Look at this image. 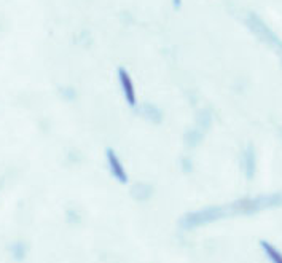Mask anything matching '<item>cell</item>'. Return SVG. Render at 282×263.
Masks as SVG:
<instances>
[{"mask_svg": "<svg viewBox=\"0 0 282 263\" xmlns=\"http://www.w3.org/2000/svg\"><path fill=\"white\" fill-rule=\"evenodd\" d=\"M246 168L249 169L247 171V175L249 177H252V174H254V171H255V159H254V153H252V149L246 153Z\"/></svg>", "mask_w": 282, "mask_h": 263, "instance_id": "cell-4", "label": "cell"}, {"mask_svg": "<svg viewBox=\"0 0 282 263\" xmlns=\"http://www.w3.org/2000/svg\"><path fill=\"white\" fill-rule=\"evenodd\" d=\"M107 161H109V165H110V171H112V174L115 175V177H116L118 180H122L123 184L128 182V174H126V171H125L122 161L116 158V155H115L112 150L107 152Z\"/></svg>", "mask_w": 282, "mask_h": 263, "instance_id": "cell-2", "label": "cell"}, {"mask_svg": "<svg viewBox=\"0 0 282 263\" xmlns=\"http://www.w3.org/2000/svg\"><path fill=\"white\" fill-rule=\"evenodd\" d=\"M118 77H120V85L123 88V93H125L128 104L134 106L136 104V91H134V85H132V80L129 77V74L126 70L122 69L120 72H118Z\"/></svg>", "mask_w": 282, "mask_h": 263, "instance_id": "cell-1", "label": "cell"}, {"mask_svg": "<svg viewBox=\"0 0 282 263\" xmlns=\"http://www.w3.org/2000/svg\"><path fill=\"white\" fill-rule=\"evenodd\" d=\"M260 246H261V249L265 251L266 257L271 260V263H282V254L276 249L273 244H270L268 241H261Z\"/></svg>", "mask_w": 282, "mask_h": 263, "instance_id": "cell-3", "label": "cell"}, {"mask_svg": "<svg viewBox=\"0 0 282 263\" xmlns=\"http://www.w3.org/2000/svg\"><path fill=\"white\" fill-rule=\"evenodd\" d=\"M174 5H175V7H179V5H180V0H174Z\"/></svg>", "mask_w": 282, "mask_h": 263, "instance_id": "cell-5", "label": "cell"}]
</instances>
